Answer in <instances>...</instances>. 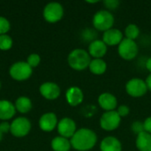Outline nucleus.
Returning <instances> with one entry per match:
<instances>
[{
    "label": "nucleus",
    "instance_id": "obj_1",
    "mask_svg": "<svg viewBox=\"0 0 151 151\" xmlns=\"http://www.w3.org/2000/svg\"><path fill=\"white\" fill-rule=\"evenodd\" d=\"M72 147L77 151H88L92 150L97 142L96 134L89 128L78 129L70 140Z\"/></svg>",
    "mask_w": 151,
    "mask_h": 151
},
{
    "label": "nucleus",
    "instance_id": "obj_2",
    "mask_svg": "<svg viewBox=\"0 0 151 151\" xmlns=\"http://www.w3.org/2000/svg\"><path fill=\"white\" fill-rule=\"evenodd\" d=\"M91 61V57L86 50L74 49L73 50L67 58L68 65L71 68L76 71H83L88 68Z\"/></svg>",
    "mask_w": 151,
    "mask_h": 151
},
{
    "label": "nucleus",
    "instance_id": "obj_3",
    "mask_svg": "<svg viewBox=\"0 0 151 151\" xmlns=\"http://www.w3.org/2000/svg\"><path fill=\"white\" fill-rule=\"evenodd\" d=\"M114 21L115 18L109 10H99L94 14L92 19L94 28L103 32L112 28Z\"/></svg>",
    "mask_w": 151,
    "mask_h": 151
},
{
    "label": "nucleus",
    "instance_id": "obj_4",
    "mask_svg": "<svg viewBox=\"0 0 151 151\" xmlns=\"http://www.w3.org/2000/svg\"><path fill=\"white\" fill-rule=\"evenodd\" d=\"M32 67L24 61H19L12 65L9 70L11 77L18 81H26L32 75Z\"/></svg>",
    "mask_w": 151,
    "mask_h": 151
},
{
    "label": "nucleus",
    "instance_id": "obj_5",
    "mask_svg": "<svg viewBox=\"0 0 151 151\" xmlns=\"http://www.w3.org/2000/svg\"><path fill=\"white\" fill-rule=\"evenodd\" d=\"M139 48L137 42L134 40L124 38L118 45L119 55L125 60H132L137 57Z\"/></svg>",
    "mask_w": 151,
    "mask_h": 151
},
{
    "label": "nucleus",
    "instance_id": "obj_6",
    "mask_svg": "<svg viewBox=\"0 0 151 151\" xmlns=\"http://www.w3.org/2000/svg\"><path fill=\"white\" fill-rule=\"evenodd\" d=\"M64 16V7L58 2L47 4L43 9V18L49 23H56Z\"/></svg>",
    "mask_w": 151,
    "mask_h": 151
},
{
    "label": "nucleus",
    "instance_id": "obj_7",
    "mask_svg": "<svg viewBox=\"0 0 151 151\" xmlns=\"http://www.w3.org/2000/svg\"><path fill=\"white\" fill-rule=\"evenodd\" d=\"M99 123L102 129L109 132L114 131L119 127L121 123V117L116 111H105L101 116Z\"/></svg>",
    "mask_w": 151,
    "mask_h": 151
},
{
    "label": "nucleus",
    "instance_id": "obj_8",
    "mask_svg": "<svg viewBox=\"0 0 151 151\" xmlns=\"http://www.w3.org/2000/svg\"><path fill=\"white\" fill-rule=\"evenodd\" d=\"M126 91L132 97H142L148 92V88L142 79L133 78L127 82Z\"/></svg>",
    "mask_w": 151,
    "mask_h": 151
},
{
    "label": "nucleus",
    "instance_id": "obj_9",
    "mask_svg": "<svg viewBox=\"0 0 151 151\" xmlns=\"http://www.w3.org/2000/svg\"><path fill=\"white\" fill-rule=\"evenodd\" d=\"M30 130H31V123L29 119L25 117L17 118L11 124L10 132L13 136L18 138H21L27 135Z\"/></svg>",
    "mask_w": 151,
    "mask_h": 151
},
{
    "label": "nucleus",
    "instance_id": "obj_10",
    "mask_svg": "<svg viewBox=\"0 0 151 151\" xmlns=\"http://www.w3.org/2000/svg\"><path fill=\"white\" fill-rule=\"evenodd\" d=\"M58 132L60 136L65 138H72L77 131L76 123L71 118H63L58 123Z\"/></svg>",
    "mask_w": 151,
    "mask_h": 151
},
{
    "label": "nucleus",
    "instance_id": "obj_11",
    "mask_svg": "<svg viewBox=\"0 0 151 151\" xmlns=\"http://www.w3.org/2000/svg\"><path fill=\"white\" fill-rule=\"evenodd\" d=\"M41 95L48 100H56L60 96V88L55 82L47 81L40 86Z\"/></svg>",
    "mask_w": 151,
    "mask_h": 151
},
{
    "label": "nucleus",
    "instance_id": "obj_12",
    "mask_svg": "<svg viewBox=\"0 0 151 151\" xmlns=\"http://www.w3.org/2000/svg\"><path fill=\"white\" fill-rule=\"evenodd\" d=\"M98 104L105 111H116L118 108V100L113 94L104 92L98 96Z\"/></svg>",
    "mask_w": 151,
    "mask_h": 151
},
{
    "label": "nucleus",
    "instance_id": "obj_13",
    "mask_svg": "<svg viewBox=\"0 0 151 151\" xmlns=\"http://www.w3.org/2000/svg\"><path fill=\"white\" fill-rule=\"evenodd\" d=\"M108 46L104 42L103 40L96 39L88 44V52L93 58H103L107 53Z\"/></svg>",
    "mask_w": 151,
    "mask_h": 151
},
{
    "label": "nucleus",
    "instance_id": "obj_14",
    "mask_svg": "<svg viewBox=\"0 0 151 151\" xmlns=\"http://www.w3.org/2000/svg\"><path fill=\"white\" fill-rule=\"evenodd\" d=\"M123 39L124 37L121 30L112 27L104 32L102 40L107 46H115V45H119Z\"/></svg>",
    "mask_w": 151,
    "mask_h": 151
},
{
    "label": "nucleus",
    "instance_id": "obj_15",
    "mask_svg": "<svg viewBox=\"0 0 151 151\" xmlns=\"http://www.w3.org/2000/svg\"><path fill=\"white\" fill-rule=\"evenodd\" d=\"M58 118L54 112H47L39 119V127L44 132H51L58 127Z\"/></svg>",
    "mask_w": 151,
    "mask_h": 151
},
{
    "label": "nucleus",
    "instance_id": "obj_16",
    "mask_svg": "<svg viewBox=\"0 0 151 151\" xmlns=\"http://www.w3.org/2000/svg\"><path fill=\"white\" fill-rule=\"evenodd\" d=\"M65 98L71 106H77L82 103L84 95L79 87H71L65 92Z\"/></svg>",
    "mask_w": 151,
    "mask_h": 151
},
{
    "label": "nucleus",
    "instance_id": "obj_17",
    "mask_svg": "<svg viewBox=\"0 0 151 151\" xmlns=\"http://www.w3.org/2000/svg\"><path fill=\"white\" fill-rule=\"evenodd\" d=\"M101 151H122L121 142L114 136H107L100 143Z\"/></svg>",
    "mask_w": 151,
    "mask_h": 151
},
{
    "label": "nucleus",
    "instance_id": "obj_18",
    "mask_svg": "<svg viewBox=\"0 0 151 151\" xmlns=\"http://www.w3.org/2000/svg\"><path fill=\"white\" fill-rule=\"evenodd\" d=\"M16 112L15 105L8 100H0V119L9 120L11 119Z\"/></svg>",
    "mask_w": 151,
    "mask_h": 151
},
{
    "label": "nucleus",
    "instance_id": "obj_19",
    "mask_svg": "<svg viewBox=\"0 0 151 151\" xmlns=\"http://www.w3.org/2000/svg\"><path fill=\"white\" fill-rule=\"evenodd\" d=\"M135 146L139 151H151V134L143 132L136 136Z\"/></svg>",
    "mask_w": 151,
    "mask_h": 151
},
{
    "label": "nucleus",
    "instance_id": "obj_20",
    "mask_svg": "<svg viewBox=\"0 0 151 151\" xmlns=\"http://www.w3.org/2000/svg\"><path fill=\"white\" fill-rule=\"evenodd\" d=\"M88 69L93 74L101 75L106 72L107 63L103 58H93L90 61Z\"/></svg>",
    "mask_w": 151,
    "mask_h": 151
},
{
    "label": "nucleus",
    "instance_id": "obj_21",
    "mask_svg": "<svg viewBox=\"0 0 151 151\" xmlns=\"http://www.w3.org/2000/svg\"><path fill=\"white\" fill-rule=\"evenodd\" d=\"M72 148L71 142L67 138L57 136L51 141V149L54 151H69Z\"/></svg>",
    "mask_w": 151,
    "mask_h": 151
},
{
    "label": "nucleus",
    "instance_id": "obj_22",
    "mask_svg": "<svg viewBox=\"0 0 151 151\" xmlns=\"http://www.w3.org/2000/svg\"><path fill=\"white\" fill-rule=\"evenodd\" d=\"M15 109L20 113H27L32 109V102L27 96H19L15 102Z\"/></svg>",
    "mask_w": 151,
    "mask_h": 151
},
{
    "label": "nucleus",
    "instance_id": "obj_23",
    "mask_svg": "<svg viewBox=\"0 0 151 151\" xmlns=\"http://www.w3.org/2000/svg\"><path fill=\"white\" fill-rule=\"evenodd\" d=\"M125 35H126V38L135 41V39L138 38V36L140 35L139 27L135 24L127 25V27L125 28Z\"/></svg>",
    "mask_w": 151,
    "mask_h": 151
},
{
    "label": "nucleus",
    "instance_id": "obj_24",
    "mask_svg": "<svg viewBox=\"0 0 151 151\" xmlns=\"http://www.w3.org/2000/svg\"><path fill=\"white\" fill-rule=\"evenodd\" d=\"M81 37L85 42H89V43L95 40H96L97 37V32L95 28L87 27L85 28L81 33Z\"/></svg>",
    "mask_w": 151,
    "mask_h": 151
},
{
    "label": "nucleus",
    "instance_id": "obj_25",
    "mask_svg": "<svg viewBox=\"0 0 151 151\" xmlns=\"http://www.w3.org/2000/svg\"><path fill=\"white\" fill-rule=\"evenodd\" d=\"M12 39L7 35H0V50H9L12 47Z\"/></svg>",
    "mask_w": 151,
    "mask_h": 151
},
{
    "label": "nucleus",
    "instance_id": "obj_26",
    "mask_svg": "<svg viewBox=\"0 0 151 151\" xmlns=\"http://www.w3.org/2000/svg\"><path fill=\"white\" fill-rule=\"evenodd\" d=\"M131 130L134 134H135L136 135L145 132L144 130V125H143V122L142 121H139V120H136L134 122L132 123L131 125Z\"/></svg>",
    "mask_w": 151,
    "mask_h": 151
},
{
    "label": "nucleus",
    "instance_id": "obj_27",
    "mask_svg": "<svg viewBox=\"0 0 151 151\" xmlns=\"http://www.w3.org/2000/svg\"><path fill=\"white\" fill-rule=\"evenodd\" d=\"M41 62V57L36 54V53H33V54H30L28 57H27V63L33 68V67H36Z\"/></svg>",
    "mask_w": 151,
    "mask_h": 151
},
{
    "label": "nucleus",
    "instance_id": "obj_28",
    "mask_svg": "<svg viewBox=\"0 0 151 151\" xmlns=\"http://www.w3.org/2000/svg\"><path fill=\"white\" fill-rule=\"evenodd\" d=\"M11 25L9 20L4 18L0 16V35H6V33L10 30Z\"/></svg>",
    "mask_w": 151,
    "mask_h": 151
},
{
    "label": "nucleus",
    "instance_id": "obj_29",
    "mask_svg": "<svg viewBox=\"0 0 151 151\" xmlns=\"http://www.w3.org/2000/svg\"><path fill=\"white\" fill-rule=\"evenodd\" d=\"M116 111L118 112V114H119L121 118H124V117H127V116L129 114V112H130V108H129L127 105H126V104H121V105H119V106L117 108Z\"/></svg>",
    "mask_w": 151,
    "mask_h": 151
},
{
    "label": "nucleus",
    "instance_id": "obj_30",
    "mask_svg": "<svg viewBox=\"0 0 151 151\" xmlns=\"http://www.w3.org/2000/svg\"><path fill=\"white\" fill-rule=\"evenodd\" d=\"M119 4L120 3L119 0H105V1H104V4L109 10L117 9L119 6Z\"/></svg>",
    "mask_w": 151,
    "mask_h": 151
},
{
    "label": "nucleus",
    "instance_id": "obj_31",
    "mask_svg": "<svg viewBox=\"0 0 151 151\" xmlns=\"http://www.w3.org/2000/svg\"><path fill=\"white\" fill-rule=\"evenodd\" d=\"M10 128H11V124H9L7 121H3L0 124V131H1L2 134L9 132Z\"/></svg>",
    "mask_w": 151,
    "mask_h": 151
},
{
    "label": "nucleus",
    "instance_id": "obj_32",
    "mask_svg": "<svg viewBox=\"0 0 151 151\" xmlns=\"http://www.w3.org/2000/svg\"><path fill=\"white\" fill-rule=\"evenodd\" d=\"M143 125H144V130L145 132L149 133L151 134V116L148 117L144 121H143Z\"/></svg>",
    "mask_w": 151,
    "mask_h": 151
},
{
    "label": "nucleus",
    "instance_id": "obj_33",
    "mask_svg": "<svg viewBox=\"0 0 151 151\" xmlns=\"http://www.w3.org/2000/svg\"><path fill=\"white\" fill-rule=\"evenodd\" d=\"M145 82H146L148 90H150L151 91V73H150V74L148 75V77H147L146 80H145Z\"/></svg>",
    "mask_w": 151,
    "mask_h": 151
},
{
    "label": "nucleus",
    "instance_id": "obj_34",
    "mask_svg": "<svg viewBox=\"0 0 151 151\" xmlns=\"http://www.w3.org/2000/svg\"><path fill=\"white\" fill-rule=\"evenodd\" d=\"M145 67H146V69L150 72V73H151V57L150 58H149L146 60V62H145Z\"/></svg>",
    "mask_w": 151,
    "mask_h": 151
},
{
    "label": "nucleus",
    "instance_id": "obj_35",
    "mask_svg": "<svg viewBox=\"0 0 151 151\" xmlns=\"http://www.w3.org/2000/svg\"><path fill=\"white\" fill-rule=\"evenodd\" d=\"M99 1H87V3H89V4H96V3H98Z\"/></svg>",
    "mask_w": 151,
    "mask_h": 151
},
{
    "label": "nucleus",
    "instance_id": "obj_36",
    "mask_svg": "<svg viewBox=\"0 0 151 151\" xmlns=\"http://www.w3.org/2000/svg\"><path fill=\"white\" fill-rule=\"evenodd\" d=\"M2 138H3V134H2L1 131H0V142H1V140H2Z\"/></svg>",
    "mask_w": 151,
    "mask_h": 151
},
{
    "label": "nucleus",
    "instance_id": "obj_37",
    "mask_svg": "<svg viewBox=\"0 0 151 151\" xmlns=\"http://www.w3.org/2000/svg\"><path fill=\"white\" fill-rule=\"evenodd\" d=\"M0 88H1V83H0Z\"/></svg>",
    "mask_w": 151,
    "mask_h": 151
},
{
    "label": "nucleus",
    "instance_id": "obj_38",
    "mask_svg": "<svg viewBox=\"0 0 151 151\" xmlns=\"http://www.w3.org/2000/svg\"><path fill=\"white\" fill-rule=\"evenodd\" d=\"M150 40H151V34H150Z\"/></svg>",
    "mask_w": 151,
    "mask_h": 151
}]
</instances>
